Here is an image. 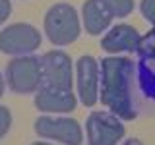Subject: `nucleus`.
<instances>
[{
    "label": "nucleus",
    "mask_w": 155,
    "mask_h": 145,
    "mask_svg": "<svg viewBox=\"0 0 155 145\" xmlns=\"http://www.w3.org/2000/svg\"><path fill=\"white\" fill-rule=\"evenodd\" d=\"M6 81L14 93L25 95L33 93L43 83V70H41V58L37 56H19L8 62L6 68Z\"/></svg>",
    "instance_id": "7ed1b4c3"
},
{
    "label": "nucleus",
    "mask_w": 155,
    "mask_h": 145,
    "mask_svg": "<svg viewBox=\"0 0 155 145\" xmlns=\"http://www.w3.org/2000/svg\"><path fill=\"white\" fill-rule=\"evenodd\" d=\"M45 31L51 43L54 45H70L80 35V18L74 6L70 4H54L48 8L45 16Z\"/></svg>",
    "instance_id": "f03ea898"
},
{
    "label": "nucleus",
    "mask_w": 155,
    "mask_h": 145,
    "mask_svg": "<svg viewBox=\"0 0 155 145\" xmlns=\"http://www.w3.org/2000/svg\"><path fill=\"white\" fill-rule=\"evenodd\" d=\"M10 12H12V6H10V0H0V25L8 19Z\"/></svg>",
    "instance_id": "dca6fc26"
},
{
    "label": "nucleus",
    "mask_w": 155,
    "mask_h": 145,
    "mask_svg": "<svg viewBox=\"0 0 155 145\" xmlns=\"http://www.w3.org/2000/svg\"><path fill=\"white\" fill-rule=\"evenodd\" d=\"M124 145H143L142 141H140V139H126V141H124Z\"/></svg>",
    "instance_id": "f3484780"
},
{
    "label": "nucleus",
    "mask_w": 155,
    "mask_h": 145,
    "mask_svg": "<svg viewBox=\"0 0 155 145\" xmlns=\"http://www.w3.org/2000/svg\"><path fill=\"white\" fill-rule=\"evenodd\" d=\"M89 145H116L124 137V126L113 114L97 110L89 114L85 124Z\"/></svg>",
    "instance_id": "39448f33"
},
{
    "label": "nucleus",
    "mask_w": 155,
    "mask_h": 145,
    "mask_svg": "<svg viewBox=\"0 0 155 145\" xmlns=\"http://www.w3.org/2000/svg\"><path fill=\"white\" fill-rule=\"evenodd\" d=\"M41 45V33L27 23H14L0 31V50L12 56H27Z\"/></svg>",
    "instance_id": "20e7f679"
},
{
    "label": "nucleus",
    "mask_w": 155,
    "mask_h": 145,
    "mask_svg": "<svg viewBox=\"0 0 155 145\" xmlns=\"http://www.w3.org/2000/svg\"><path fill=\"white\" fill-rule=\"evenodd\" d=\"M138 54L143 56L145 60H155V25L153 29L140 39V47H138Z\"/></svg>",
    "instance_id": "ddd939ff"
},
{
    "label": "nucleus",
    "mask_w": 155,
    "mask_h": 145,
    "mask_svg": "<svg viewBox=\"0 0 155 145\" xmlns=\"http://www.w3.org/2000/svg\"><path fill=\"white\" fill-rule=\"evenodd\" d=\"M10 126H12V114L6 106H0V137H4L8 134Z\"/></svg>",
    "instance_id": "4468645a"
},
{
    "label": "nucleus",
    "mask_w": 155,
    "mask_h": 145,
    "mask_svg": "<svg viewBox=\"0 0 155 145\" xmlns=\"http://www.w3.org/2000/svg\"><path fill=\"white\" fill-rule=\"evenodd\" d=\"M76 95L72 89L41 85L35 93V105L43 112H70L76 108Z\"/></svg>",
    "instance_id": "1a4fd4ad"
},
{
    "label": "nucleus",
    "mask_w": 155,
    "mask_h": 145,
    "mask_svg": "<svg viewBox=\"0 0 155 145\" xmlns=\"http://www.w3.org/2000/svg\"><path fill=\"white\" fill-rule=\"evenodd\" d=\"M142 16L155 25V0H142Z\"/></svg>",
    "instance_id": "2eb2a0df"
},
{
    "label": "nucleus",
    "mask_w": 155,
    "mask_h": 145,
    "mask_svg": "<svg viewBox=\"0 0 155 145\" xmlns=\"http://www.w3.org/2000/svg\"><path fill=\"white\" fill-rule=\"evenodd\" d=\"M78 95L85 106H93L99 93V72L93 56H81L78 60Z\"/></svg>",
    "instance_id": "6e6552de"
},
{
    "label": "nucleus",
    "mask_w": 155,
    "mask_h": 145,
    "mask_svg": "<svg viewBox=\"0 0 155 145\" xmlns=\"http://www.w3.org/2000/svg\"><path fill=\"white\" fill-rule=\"evenodd\" d=\"M113 18H124L134 10V0H101Z\"/></svg>",
    "instance_id": "f8f14e48"
},
{
    "label": "nucleus",
    "mask_w": 155,
    "mask_h": 145,
    "mask_svg": "<svg viewBox=\"0 0 155 145\" xmlns=\"http://www.w3.org/2000/svg\"><path fill=\"white\" fill-rule=\"evenodd\" d=\"M41 70H43V83L47 87H60L72 89L74 76H72V62L70 56L62 50H51L41 56Z\"/></svg>",
    "instance_id": "423d86ee"
},
{
    "label": "nucleus",
    "mask_w": 155,
    "mask_h": 145,
    "mask_svg": "<svg viewBox=\"0 0 155 145\" xmlns=\"http://www.w3.org/2000/svg\"><path fill=\"white\" fill-rule=\"evenodd\" d=\"M132 74L134 64L130 58H105L101 62V103L124 120L136 118L132 103Z\"/></svg>",
    "instance_id": "f257e3e1"
},
{
    "label": "nucleus",
    "mask_w": 155,
    "mask_h": 145,
    "mask_svg": "<svg viewBox=\"0 0 155 145\" xmlns=\"http://www.w3.org/2000/svg\"><path fill=\"white\" fill-rule=\"evenodd\" d=\"M4 95V77H2V74H0V97Z\"/></svg>",
    "instance_id": "a211bd4d"
},
{
    "label": "nucleus",
    "mask_w": 155,
    "mask_h": 145,
    "mask_svg": "<svg viewBox=\"0 0 155 145\" xmlns=\"http://www.w3.org/2000/svg\"><path fill=\"white\" fill-rule=\"evenodd\" d=\"M84 25L89 35H99L105 29H109L113 21V14L107 10L101 0H85L84 4Z\"/></svg>",
    "instance_id": "9b49d317"
},
{
    "label": "nucleus",
    "mask_w": 155,
    "mask_h": 145,
    "mask_svg": "<svg viewBox=\"0 0 155 145\" xmlns=\"http://www.w3.org/2000/svg\"><path fill=\"white\" fill-rule=\"evenodd\" d=\"M35 132L41 137L54 139L64 145L81 143V128L74 118H52V116H39L35 120Z\"/></svg>",
    "instance_id": "0eeeda50"
},
{
    "label": "nucleus",
    "mask_w": 155,
    "mask_h": 145,
    "mask_svg": "<svg viewBox=\"0 0 155 145\" xmlns=\"http://www.w3.org/2000/svg\"><path fill=\"white\" fill-rule=\"evenodd\" d=\"M140 33L132 25H114L101 41V48L107 52H138L140 47Z\"/></svg>",
    "instance_id": "9d476101"
},
{
    "label": "nucleus",
    "mask_w": 155,
    "mask_h": 145,
    "mask_svg": "<svg viewBox=\"0 0 155 145\" xmlns=\"http://www.w3.org/2000/svg\"><path fill=\"white\" fill-rule=\"evenodd\" d=\"M31 145H48V143H41V141H37V143H31Z\"/></svg>",
    "instance_id": "6ab92c4d"
}]
</instances>
